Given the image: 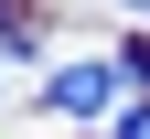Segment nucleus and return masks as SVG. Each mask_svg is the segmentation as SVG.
Wrapping results in <instances>:
<instances>
[{"instance_id": "f257e3e1", "label": "nucleus", "mask_w": 150, "mask_h": 139, "mask_svg": "<svg viewBox=\"0 0 150 139\" xmlns=\"http://www.w3.org/2000/svg\"><path fill=\"white\" fill-rule=\"evenodd\" d=\"M107 96H118V64H107V54H75V64L43 75V107H54V118H97Z\"/></svg>"}, {"instance_id": "f03ea898", "label": "nucleus", "mask_w": 150, "mask_h": 139, "mask_svg": "<svg viewBox=\"0 0 150 139\" xmlns=\"http://www.w3.org/2000/svg\"><path fill=\"white\" fill-rule=\"evenodd\" d=\"M118 139H150V107H129V118H118Z\"/></svg>"}]
</instances>
